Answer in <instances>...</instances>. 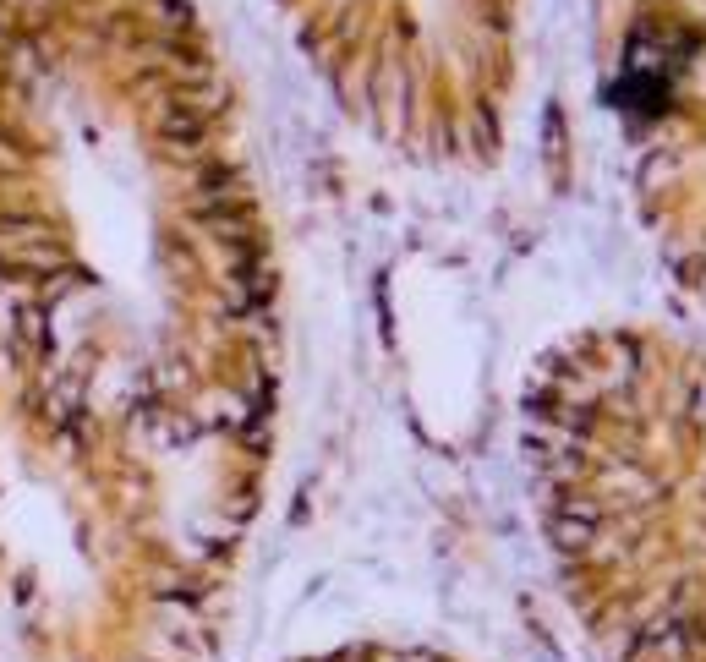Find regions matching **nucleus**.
I'll use <instances>...</instances> for the list:
<instances>
[{
	"instance_id": "f257e3e1",
	"label": "nucleus",
	"mask_w": 706,
	"mask_h": 662,
	"mask_svg": "<svg viewBox=\"0 0 706 662\" xmlns=\"http://www.w3.org/2000/svg\"><path fill=\"white\" fill-rule=\"evenodd\" d=\"M635 345L641 455L564 389L548 438L553 548L608 662H706V373Z\"/></svg>"
},
{
	"instance_id": "f03ea898",
	"label": "nucleus",
	"mask_w": 706,
	"mask_h": 662,
	"mask_svg": "<svg viewBox=\"0 0 706 662\" xmlns=\"http://www.w3.org/2000/svg\"><path fill=\"white\" fill-rule=\"evenodd\" d=\"M613 61L635 187L685 280L706 290V0H624Z\"/></svg>"
}]
</instances>
